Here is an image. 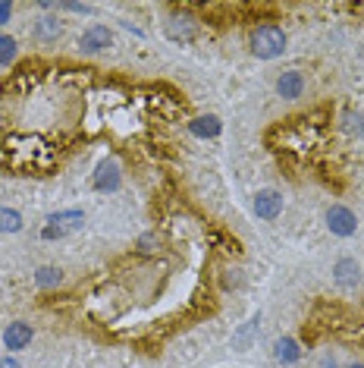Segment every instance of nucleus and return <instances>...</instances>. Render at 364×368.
I'll return each mask as SVG.
<instances>
[{
    "mask_svg": "<svg viewBox=\"0 0 364 368\" xmlns=\"http://www.w3.org/2000/svg\"><path fill=\"white\" fill-rule=\"evenodd\" d=\"M333 277H336V284H342V286H358L361 265L355 262V258H339V262L333 265Z\"/></svg>",
    "mask_w": 364,
    "mask_h": 368,
    "instance_id": "obj_11",
    "label": "nucleus"
},
{
    "mask_svg": "<svg viewBox=\"0 0 364 368\" xmlns=\"http://www.w3.org/2000/svg\"><path fill=\"white\" fill-rule=\"evenodd\" d=\"M0 368H19L16 359H0Z\"/></svg>",
    "mask_w": 364,
    "mask_h": 368,
    "instance_id": "obj_22",
    "label": "nucleus"
},
{
    "mask_svg": "<svg viewBox=\"0 0 364 368\" xmlns=\"http://www.w3.org/2000/svg\"><path fill=\"white\" fill-rule=\"evenodd\" d=\"M327 227L333 236H352V233L358 230V217H355L346 205H333V208L327 211Z\"/></svg>",
    "mask_w": 364,
    "mask_h": 368,
    "instance_id": "obj_3",
    "label": "nucleus"
},
{
    "mask_svg": "<svg viewBox=\"0 0 364 368\" xmlns=\"http://www.w3.org/2000/svg\"><path fill=\"white\" fill-rule=\"evenodd\" d=\"M60 35H63V25H60L57 16H44V19H38V23H35V38H38V42L53 44Z\"/></svg>",
    "mask_w": 364,
    "mask_h": 368,
    "instance_id": "obj_13",
    "label": "nucleus"
},
{
    "mask_svg": "<svg viewBox=\"0 0 364 368\" xmlns=\"http://www.w3.org/2000/svg\"><path fill=\"white\" fill-rule=\"evenodd\" d=\"M167 38L176 44H192L195 38H198V25H195L192 16H186V13H176V16L167 19Z\"/></svg>",
    "mask_w": 364,
    "mask_h": 368,
    "instance_id": "obj_4",
    "label": "nucleus"
},
{
    "mask_svg": "<svg viewBox=\"0 0 364 368\" xmlns=\"http://www.w3.org/2000/svg\"><path fill=\"white\" fill-rule=\"evenodd\" d=\"M79 48H82V53H100V51L113 48V32L107 25H91V29L82 32Z\"/></svg>",
    "mask_w": 364,
    "mask_h": 368,
    "instance_id": "obj_5",
    "label": "nucleus"
},
{
    "mask_svg": "<svg viewBox=\"0 0 364 368\" xmlns=\"http://www.w3.org/2000/svg\"><path fill=\"white\" fill-rule=\"evenodd\" d=\"M32 337H35V331H32V324H25V321H13V324L4 327V346L10 353L25 350V346L32 343Z\"/></svg>",
    "mask_w": 364,
    "mask_h": 368,
    "instance_id": "obj_6",
    "label": "nucleus"
},
{
    "mask_svg": "<svg viewBox=\"0 0 364 368\" xmlns=\"http://www.w3.org/2000/svg\"><path fill=\"white\" fill-rule=\"evenodd\" d=\"M254 214L261 220H276L282 214V196L276 189H261L254 196Z\"/></svg>",
    "mask_w": 364,
    "mask_h": 368,
    "instance_id": "obj_7",
    "label": "nucleus"
},
{
    "mask_svg": "<svg viewBox=\"0 0 364 368\" xmlns=\"http://www.w3.org/2000/svg\"><path fill=\"white\" fill-rule=\"evenodd\" d=\"M82 224H85V214L79 211V208L51 214V217H47V224L41 227V239H60V236H66V233L79 230Z\"/></svg>",
    "mask_w": 364,
    "mask_h": 368,
    "instance_id": "obj_2",
    "label": "nucleus"
},
{
    "mask_svg": "<svg viewBox=\"0 0 364 368\" xmlns=\"http://www.w3.org/2000/svg\"><path fill=\"white\" fill-rule=\"evenodd\" d=\"M342 132L352 139H364V110H346L342 113Z\"/></svg>",
    "mask_w": 364,
    "mask_h": 368,
    "instance_id": "obj_14",
    "label": "nucleus"
},
{
    "mask_svg": "<svg viewBox=\"0 0 364 368\" xmlns=\"http://www.w3.org/2000/svg\"><path fill=\"white\" fill-rule=\"evenodd\" d=\"M258 321H261V315H252V321H248L245 327H242L239 334H235V346H245L248 343V337L254 334V327H258Z\"/></svg>",
    "mask_w": 364,
    "mask_h": 368,
    "instance_id": "obj_18",
    "label": "nucleus"
},
{
    "mask_svg": "<svg viewBox=\"0 0 364 368\" xmlns=\"http://www.w3.org/2000/svg\"><path fill=\"white\" fill-rule=\"evenodd\" d=\"M60 10H70V13H91L89 4H60Z\"/></svg>",
    "mask_w": 364,
    "mask_h": 368,
    "instance_id": "obj_21",
    "label": "nucleus"
},
{
    "mask_svg": "<svg viewBox=\"0 0 364 368\" xmlns=\"http://www.w3.org/2000/svg\"><path fill=\"white\" fill-rule=\"evenodd\" d=\"M188 132H192L195 139H217L220 132H223V123H220V117L207 113V117H195V120H188Z\"/></svg>",
    "mask_w": 364,
    "mask_h": 368,
    "instance_id": "obj_9",
    "label": "nucleus"
},
{
    "mask_svg": "<svg viewBox=\"0 0 364 368\" xmlns=\"http://www.w3.org/2000/svg\"><path fill=\"white\" fill-rule=\"evenodd\" d=\"M13 16V4H6V0H0V25H6Z\"/></svg>",
    "mask_w": 364,
    "mask_h": 368,
    "instance_id": "obj_20",
    "label": "nucleus"
},
{
    "mask_svg": "<svg viewBox=\"0 0 364 368\" xmlns=\"http://www.w3.org/2000/svg\"><path fill=\"white\" fill-rule=\"evenodd\" d=\"M16 51H19L16 38H13V35H0V66L13 63V60H16Z\"/></svg>",
    "mask_w": 364,
    "mask_h": 368,
    "instance_id": "obj_17",
    "label": "nucleus"
},
{
    "mask_svg": "<svg viewBox=\"0 0 364 368\" xmlns=\"http://www.w3.org/2000/svg\"><path fill=\"white\" fill-rule=\"evenodd\" d=\"M248 51H252L258 60H276L282 51H286V32L273 23L258 25V29L248 32Z\"/></svg>",
    "mask_w": 364,
    "mask_h": 368,
    "instance_id": "obj_1",
    "label": "nucleus"
},
{
    "mask_svg": "<svg viewBox=\"0 0 364 368\" xmlns=\"http://www.w3.org/2000/svg\"><path fill=\"white\" fill-rule=\"evenodd\" d=\"M22 230V214L13 208H0V233H19Z\"/></svg>",
    "mask_w": 364,
    "mask_h": 368,
    "instance_id": "obj_16",
    "label": "nucleus"
},
{
    "mask_svg": "<svg viewBox=\"0 0 364 368\" xmlns=\"http://www.w3.org/2000/svg\"><path fill=\"white\" fill-rule=\"evenodd\" d=\"M349 368H364V365H358V362H355V365H349Z\"/></svg>",
    "mask_w": 364,
    "mask_h": 368,
    "instance_id": "obj_23",
    "label": "nucleus"
},
{
    "mask_svg": "<svg viewBox=\"0 0 364 368\" xmlns=\"http://www.w3.org/2000/svg\"><path fill=\"white\" fill-rule=\"evenodd\" d=\"M273 359L276 362H282V365H295L301 359V346L295 343L292 337H280L273 343Z\"/></svg>",
    "mask_w": 364,
    "mask_h": 368,
    "instance_id": "obj_12",
    "label": "nucleus"
},
{
    "mask_svg": "<svg viewBox=\"0 0 364 368\" xmlns=\"http://www.w3.org/2000/svg\"><path fill=\"white\" fill-rule=\"evenodd\" d=\"M276 95L286 98V101H295V98L305 95V76L299 70H286L276 79Z\"/></svg>",
    "mask_w": 364,
    "mask_h": 368,
    "instance_id": "obj_8",
    "label": "nucleus"
},
{
    "mask_svg": "<svg viewBox=\"0 0 364 368\" xmlns=\"http://www.w3.org/2000/svg\"><path fill=\"white\" fill-rule=\"evenodd\" d=\"M154 243H157V236H154V233H145V236L138 239V249L145 252V255H151V252H154Z\"/></svg>",
    "mask_w": 364,
    "mask_h": 368,
    "instance_id": "obj_19",
    "label": "nucleus"
},
{
    "mask_svg": "<svg viewBox=\"0 0 364 368\" xmlns=\"http://www.w3.org/2000/svg\"><path fill=\"white\" fill-rule=\"evenodd\" d=\"M35 284L41 286V290H53V286L63 284V271H60V267H38Z\"/></svg>",
    "mask_w": 364,
    "mask_h": 368,
    "instance_id": "obj_15",
    "label": "nucleus"
},
{
    "mask_svg": "<svg viewBox=\"0 0 364 368\" xmlns=\"http://www.w3.org/2000/svg\"><path fill=\"white\" fill-rule=\"evenodd\" d=\"M94 189L98 192H117L119 189V167L113 160H104V164L94 170Z\"/></svg>",
    "mask_w": 364,
    "mask_h": 368,
    "instance_id": "obj_10",
    "label": "nucleus"
}]
</instances>
